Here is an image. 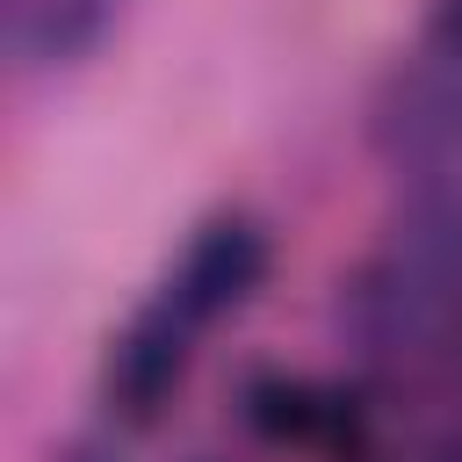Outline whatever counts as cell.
<instances>
[{
    "mask_svg": "<svg viewBox=\"0 0 462 462\" xmlns=\"http://www.w3.org/2000/svg\"><path fill=\"white\" fill-rule=\"evenodd\" d=\"M195 325L152 289L116 332H108V346H101V375H94V390H101V411L123 426V433H152L166 411H173V397H180V383H188V368H195Z\"/></svg>",
    "mask_w": 462,
    "mask_h": 462,
    "instance_id": "4",
    "label": "cell"
},
{
    "mask_svg": "<svg viewBox=\"0 0 462 462\" xmlns=\"http://www.w3.org/2000/svg\"><path fill=\"white\" fill-rule=\"evenodd\" d=\"M274 274V231L253 217V209H217L188 231V245L173 253L159 296L195 325V332H217L224 318H238Z\"/></svg>",
    "mask_w": 462,
    "mask_h": 462,
    "instance_id": "5",
    "label": "cell"
},
{
    "mask_svg": "<svg viewBox=\"0 0 462 462\" xmlns=\"http://www.w3.org/2000/svg\"><path fill=\"white\" fill-rule=\"evenodd\" d=\"M238 419L253 440L310 462H368V390L318 383L296 368H253L238 383Z\"/></svg>",
    "mask_w": 462,
    "mask_h": 462,
    "instance_id": "3",
    "label": "cell"
},
{
    "mask_svg": "<svg viewBox=\"0 0 462 462\" xmlns=\"http://www.w3.org/2000/svg\"><path fill=\"white\" fill-rule=\"evenodd\" d=\"M188 462H224V455H188Z\"/></svg>",
    "mask_w": 462,
    "mask_h": 462,
    "instance_id": "8",
    "label": "cell"
},
{
    "mask_svg": "<svg viewBox=\"0 0 462 462\" xmlns=\"http://www.w3.org/2000/svg\"><path fill=\"white\" fill-rule=\"evenodd\" d=\"M368 144L397 180V238L462 267V58L397 65L368 108Z\"/></svg>",
    "mask_w": 462,
    "mask_h": 462,
    "instance_id": "2",
    "label": "cell"
},
{
    "mask_svg": "<svg viewBox=\"0 0 462 462\" xmlns=\"http://www.w3.org/2000/svg\"><path fill=\"white\" fill-rule=\"evenodd\" d=\"M332 332L368 397H440L462 383V267L390 238L339 274Z\"/></svg>",
    "mask_w": 462,
    "mask_h": 462,
    "instance_id": "1",
    "label": "cell"
},
{
    "mask_svg": "<svg viewBox=\"0 0 462 462\" xmlns=\"http://www.w3.org/2000/svg\"><path fill=\"white\" fill-rule=\"evenodd\" d=\"M419 51L462 58V0H426V14H419Z\"/></svg>",
    "mask_w": 462,
    "mask_h": 462,
    "instance_id": "7",
    "label": "cell"
},
{
    "mask_svg": "<svg viewBox=\"0 0 462 462\" xmlns=\"http://www.w3.org/2000/svg\"><path fill=\"white\" fill-rule=\"evenodd\" d=\"M123 0H0V43L22 79H58L101 51Z\"/></svg>",
    "mask_w": 462,
    "mask_h": 462,
    "instance_id": "6",
    "label": "cell"
}]
</instances>
